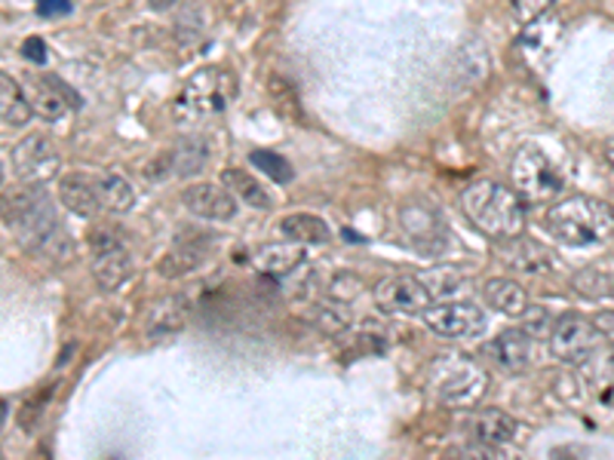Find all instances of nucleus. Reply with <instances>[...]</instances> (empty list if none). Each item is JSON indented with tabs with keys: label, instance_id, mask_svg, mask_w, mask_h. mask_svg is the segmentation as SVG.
I'll use <instances>...</instances> for the list:
<instances>
[{
	"label": "nucleus",
	"instance_id": "obj_1",
	"mask_svg": "<svg viewBox=\"0 0 614 460\" xmlns=\"http://www.w3.org/2000/svg\"><path fill=\"white\" fill-rule=\"evenodd\" d=\"M0 218L31 255L50 258V261L72 258L68 228L62 225V218L55 213V203L40 184L25 181L18 188L3 191V196H0Z\"/></svg>",
	"mask_w": 614,
	"mask_h": 460
},
{
	"label": "nucleus",
	"instance_id": "obj_2",
	"mask_svg": "<svg viewBox=\"0 0 614 460\" xmlns=\"http://www.w3.org/2000/svg\"><path fill=\"white\" fill-rule=\"evenodd\" d=\"M461 209L479 233L495 243L516 240L525 230V203L498 181H473L461 191Z\"/></svg>",
	"mask_w": 614,
	"mask_h": 460
},
{
	"label": "nucleus",
	"instance_id": "obj_3",
	"mask_svg": "<svg viewBox=\"0 0 614 460\" xmlns=\"http://www.w3.org/2000/svg\"><path fill=\"white\" fill-rule=\"evenodd\" d=\"M547 228L568 246H599L614 233V209L597 196H568L550 209Z\"/></svg>",
	"mask_w": 614,
	"mask_h": 460
},
{
	"label": "nucleus",
	"instance_id": "obj_4",
	"mask_svg": "<svg viewBox=\"0 0 614 460\" xmlns=\"http://www.w3.org/2000/svg\"><path fill=\"white\" fill-rule=\"evenodd\" d=\"M427 381H431L436 399L455 408H473L488 389L486 369L468 356H439L431 366Z\"/></svg>",
	"mask_w": 614,
	"mask_h": 460
},
{
	"label": "nucleus",
	"instance_id": "obj_5",
	"mask_svg": "<svg viewBox=\"0 0 614 460\" xmlns=\"http://www.w3.org/2000/svg\"><path fill=\"white\" fill-rule=\"evenodd\" d=\"M510 188L525 206H543L562 191V173L538 144H523L510 163Z\"/></svg>",
	"mask_w": 614,
	"mask_h": 460
},
{
	"label": "nucleus",
	"instance_id": "obj_6",
	"mask_svg": "<svg viewBox=\"0 0 614 460\" xmlns=\"http://www.w3.org/2000/svg\"><path fill=\"white\" fill-rule=\"evenodd\" d=\"M236 99V74L213 65V68H200L197 74L188 77V84L181 87V105L188 107L194 117L218 114Z\"/></svg>",
	"mask_w": 614,
	"mask_h": 460
},
{
	"label": "nucleus",
	"instance_id": "obj_7",
	"mask_svg": "<svg viewBox=\"0 0 614 460\" xmlns=\"http://www.w3.org/2000/svg\"><path fill=\"white\" fill-rule=\"evenodd\" d=\"M92 280L102 292H117L132 277V255L124 246V240L111 230H92Z\"/></svg>",
	"mask_w": 614,
	"mask_h": 460
},
{
	"label": "nucleus",
	"instance_id": "obj_8",
	"mask_svg": "<svg viewBox=\"0 0 614 460\" xmlns=\"http://www.w3.org/2000/svg\"><path fill=\"white\" fill-rule=\"evenodd\" d=\"M599 337L602 335L597 332L593 319L568 310V314L557 317V325H553V332H550L547 341H550V350H553L557 359L568 362V366H580V362H587L590 356L597 354Z\"/></svg>",
	"mask_w": 614,
	"mask_h": 460
},
{
	"label": "nucleus",
	"instance_id": "obj_9",
	"mask_svg": "<svg viewBox=\"0 0 614 460\" xmlns=\"http://www.w3.org/2000/svg\"><path fill=\"white\" fill-rule=\"evenodd\" d=\"M399 228L406 233V240L421 252V255H439L446 248V221L434 203L424 200H409L399 209Z\"/></svg>",
	"mask_w": 614,
	"mask_h": 460
},
{
	"label": "nucleus",
	"instance_id": "obj_10",
	"mask_svg": "<svg viewBox=\"0 0 614 460\" xmlns=\"http://www.w3.org/2000/svg\"><path fill=\"white\" fill-rule=\"evenodd\" d=\"M375 304L384 314H399V317H418L431 307V292L418 280V273H397L375 285Z\"/></svg>",
	"mask_w": 614,
	"mask_h": 460
},
{
	"label": "nucleus",
	"instance_id": "obj_11",
	"mask_svg": "<svg viewBox=\"0 0 614 460\" xmlns=\"http://www.w3.org/2000/svg\"><path fill=\"white\" fill-rule=\"evenodd\" d=\"M424 325L439 337H473L486 329V310L470 302H439L424 310Z\"/></svg>",
	"mask_w": 614,
	"mask_h": 460
},
{
	"label": "nucleus",
	"instance_id": "obj_12",
	"mask_svg": "<svg viewBox=\"0 0 614 460\" xmlns=\"http://www.w3.org/2000/svg\"><path fill=\"white\" fill-rule=\"evenodd\" d=\"M28 102H31L40 120L55 124L65 114H72V111L80 107V95L55 74H31L28 77Z\"/></svg>",
	"mask_w": 614,
	"mask_h": 460
},
{
	"label": "nucleus",
	"instance_id": "obj_13",
	"mask_svg": "<svg viewBox=\"0 0 614 460\" xmlns=\"http://www.w3.org/2000/svg\"><path fill=\"white\" fill-rule=\"evenodd\" d=\"M213 233L206 230H194L184 228L176 237L172 248L166 252V258L161 261V273L163 277H184V273H194L200 267L206 265L209 252H213Z\"/></svg>",
	"mask_w": 614,
	"mask_h": 460
},
{
	"label": "nucleus",
	"instance_id": "obj_14",
	"mask_svg": "<svg viewBox=\"0 0 614 460\" xmlns=\"http://www.w3.org/2000/svg\"><path fill=\"white\" fill-rule=\"evenodd\" d=\"M59 151L47 136H28L25 142L16 144L13 151V169L22 181L31 184H43L47 178H53L59 173Z\"/></svg>",
	"mask_w": 614,
	"mask_h": 460
},
{
	"label": "nucleus",
	"instance_id": "obj_15",
	"mask_svg": "<svg viewBox=\"0 0 614 460\" xmlns=\"http://www.w3.org/2000/svg\"><path fill=\"white\" fill-rule=\"evenodd\" d=\"M483 356L495 369L507 374H520L532 366V337L525 335L523 329H504L491 341H486Z\"/></svg>",
	"mask_w": 614,
	"mask_h": 460
},
{
	"label": "nucleus",
	"instance_id": "obj_16",
	"mask_svg": "<svg viewBox=\"0 0 614 460\" xmlns=\"http://www.w3.org/2000/svg\"><path fill=\"white\" fill-rule=\"evenodd\" d=\"M184 206H188V213L206 218V221H231L236 215V196L225 184L200 181L184 191Z\"/></svg>",
	"mask_w": 614,
	"mask_h": 460
},
{
	"label": "nucleus",
	"instance_id": "obj_17",
	"mask_svg": "<svg viewBox=\"0 0 614 460\" xmlns=\"http://www.w3.org/2000/svg\"><path fill=\"white\" fill-rule=\"evenodd\" d=\"M501 258L520 277H541V273H550L557 267V255L547 246H541L538 240H528L523 233L516 240H507V248Z\"/></svg>",
	"mask_w": 614,
	"mask_h": 460
},
{
	"label": "nucleus",
	"instance_id": "obj_18",
	"mask_svg": "<svg viewBox=\"0 0 614 460\" xmlns=\"http://www.w3.org/2000/svg\"><path fill=\"white\" fill-rule=\"evenodd\" d=\"M59 196L62 206L68 213L80 215V218H92L102 213V200H99V188H95V176L87 173H68L59 178Z\"/></svg>",
	"mask_w": 614,
	"mask_h": 460
},
{
	"label": "nucleus",
	"instance_id": "obj_19",
	"mask_svg": "<svg viewBox=\"0 0 614 460\" xmlns=\"http://www.w3.org/2000/svg\"><path fill=\"white\" fill-rule=\"evenodd\" d=\"M468 430L470 436H473V443L491 445V448L516 439V421L510 414H504V411H498V408H486V411L473 414Z\"/></svg>",
	"mask_w": 614,
	"mask_h": 460
},
{
	"label": "nucleus",
	"instance_id": "obj_20",
	"mask_svg": "<svg viewBox=\"0 0 614 460\" xmlns=\"http://www.w3.org/2000/svg\"><path fill=\"white\" fill-rule=\"evenodd\" d=\"M213 157V148L203 136H181L176 148L169 151V163H172V173L181 178H194L206 169V163Z\"/></svg>",
	"mask_w": 614,
	"mask_h": 460
},
{
	"label": "nucleus",
	"instance_id": "obj_21",
	"mask_svg": "<svg viewBox=\"0 0 614 460\" xmlns=\"http://www.w3.org/2000/svg\"><path fill=\"white\" fill-rule=\"evenodd\" d=\"M483 302H486L491 310L504 314V317H520L525 307H528V295H525V289L516 283V280L491 277V280H486V285H483Z\"/></svg>",
	"mask_w": 614,
	"mask_h": 460
},
{
	"label": "nucleus",
	"instance_id": "obj_22",
	"mask_svg": "<svg viewBox=\"0 0 614 460\" xmlns=\"http://www.w3.org/2000/svg\"><path fill=\"white\" fill-rule=\"evenodd\" d=\"M302 261H305V248H302V243H292V240L261 246L255 252V267L261 273H273V277H290Z\"/></svg>",
	"mask_w": 614,
	"mask_h": 460
},
{
	"label": "nucleus",
	"instance_id": "obj_23",
	"mask_svg": "<svg viewBox=\"0 0 614 460\" xmlns=\"http://www.w3.org/2000/svg\"><path fill=\"white\" fill-rule=\"evenodd\" d=\"M35 107L28 102L25 89L18 87L10 74L0 72V120L7 126H25L31 124Z\"/></svg>",
	"mask_w": 614,
	"mask_h": 460
},
{
	"label": "nucleus",
	"instance_id": "obj_24",
	"mask_svg": "<svg viewBox=\"0 0 614 460\" xmlns=\"http://www.w3.org/2000/svg\"><path fill=\"white\" fill-rule=\"evenodd\" d=\"M280 233L292 240V243H310V246H317V243H325L329 237H332V230L325 225L323 218H317V215H307V213H295V215H286L283 221H280Z\"/></svg>",
	"mask_w": 614,
	"mask_h": 460
},
{
	"label": "nucleus",
	"instance_id": "obj_25",
	"mask_svg": "<svg viewBox=\"0 0 614 460\" xmlns=\"http://www.w3.org/2000/svg\"><path fill=\"white\" fill-rule=\"evenodd\" d=\"M95 188H99V200H102V213H129L136 203V191L127 178L117 173H102L95 176Z\"/></svg>",
	"mask_w": 614,
	"mask_h": 460
},
{
	"label": "nucleus",
	"instance_id": "obj_26",
	"mask_svg": "<svg viewBox=\"0 0 614 460\" xmlns=\"http://www.w3.org/2000/svg\"><path fill=\"white\" fill-rule=\"evenodd\" d=\"M221 184H225L236 200H243L246 206H253V209H271L273 206L271 194L261 188V181L250 176V173H243V169H225V173H221Z\"/></svg>",
	"mask_w": 614,
	"mask_h": 460
},
{
	"label": "nucleus",
	"instance_id": "obj_27",
	"mask_svg": "<svg viewBox=\"0 0 614 460\" xmlns=\"http://www.w3.org/2000/svg\"><path fill=\"white\" fill-rule=\"evenodd\" d=\"M418 280L424 283L434 302H449L455 295H461L464 285H468V277L455 267H434L427 273H418Z\"/></svg>",
	"mask_w": 614,
	"mask_h": 460
},
{
	"label": "nucleus",
	"instance_id": "obj_28",
	"mask_svg": "<svg viewBox=\"0 0 614 460\" xmlns=\"http://www.w3.org/2000/svg\"><path fill=\"white\" fill-rule=\"evenodd\" d=\"M188 307H184V298L179 295H169V298H163L151 307V314H148V332L151 335H169V332H179L181 325H184V314Z\"/></svg>",
	"mask_w": 614,
	"mask_h": 460
},
{
	"label": "nucleus",
	"instance_id": "obj_29",
	"mask_svg": "<svg viewBox=\"0 0 614 460\" xmlns=\"http://www.w3.org/2000/svg\"><path fill=\"white\" fill-rule=\"evenodd\" d=\"M575 292H580L584 298H614V277L612 273H605V270H597V267H587V270H580L575 273Z\"/></svg>",
	"mask_w": 614,
	"mask_h": 460
},
{
	"label": "nucleus",
	"instance_id": "obj_30",
	"mask_svg": "<svg viewBox=\"0 0 614 460\" xmlns=\"http://www.w3.org/2000/svg\"><path fill=\"white\" fill-rule=\"evenodd\" d=\"M523 332L528 337H550L553 332V325H557V317H553V310H547L541 304H528L523 314Z\"/></svg>",
	"mask_w": 614,
	"mask_h": 460
},
{
	"label": "nucleus",
	"instance_id": "obj_31",
	"mask_svg": "<svg viewBox=\"0 0 614 460\" xmlns=\"http://www.w3.org/2000/svg\"><path fill=\"white\" fill-rule=\"evenodd\" d=\"M261 169V173H268V176L273 178V181H292L295 178V173H292V166L286 163V159L280 157V154H271V151H253V157H250Z\"/></svg>",
	"mask_w": 614,
	"mask_h": 460
},
{
	"label": "nucleus",
	"instance_id": "obj_32",
	"mask_svg": "<svg viewBox=\"0 0 614 460\" xmlns=\"http://www.w3.org/2000/svg\"><path fill=\"white\" fill-rule=\"evenodd\" d=\"M310 317L317 325H323L325 332H342L344 325H347V317L342 314V307H329V304H314L310 307Z\"/></svg>",
	"mask_w": 614,
	"mask_h": 460
},
{
	"label": "nucleus",
	"instance_id": "obj_33",
	"mask_svg": "<svg viewBox=\"0 0 614 460\" xmlns=\"http://www.w3.org/2000/svg\"><path fill=\"white\" fill-rule=\"evenodd\" d=\"M271 95L273 102H277V107L286 114V107L292 111V117H298V102H295V95H292V87L286 84V80H280V77H273L271 80Z\"/></svg>",
	"mask_w": 614,
	"mask_h": 460
},
{
	"label": "nucleus",
	"instance_id": "obj_34",
	"mask_svg": "<svg viewBox=\"0 0 614 460\" xmlns=\"http://www.w3.org/2000/svg\"><path fill=\"white\" fill-rule=\"evenodd\" d=\"M553 0H513V13L523 18V22H532V18L543 16L550 10Z\"/></svg>",
	"mask_w": 614,
	"mask_h": 460
},
{
	"label": "nucleus",
	"instance_id": "obj_35",
	"mask_svg": "<svg viewBox=\"0 0 614 460\" xmlns=\"http://www.w3.org/2000/svg\"><path fill=\"white\" fill-rule=\"evenodd\" d=\"M593 325H597L599 335L609 337V341H614V310H602V314L593 319Z\"/></svg>",
	"mask_w": 614,
	"mask_h": 460
},
{
	"label": "nucleus",
	"instance_id": "obj_36",
	"mask_svg": "<svg viewBox=\"0 0 614 460\" xmlns=\"http://www.w3.org/2000/svg\"><path fill=\"white\" fill-rule=\"evenodd\" d=\"M40 13L43 16H55V13H65L68 10V0H37Z\"/></svg>",
	"mask_w": 614,
	"mask_h": 460
},
{
	"label": "nucleus",
	"instance_id": "obj_37",
	"mask_svg": "<svg viewBox=\"0 0 614 460\" xmlns=\"http://www.w3.org/2000/svg\"><path fill=\"white\" fill-rule=\"evenodd\" d=\"M179 0H148V7L154 10V13H166V10H172Z\"/></svg>",
	"mask_w": 614,
	"mask_h": 460
},
{
	"label": "nucleus",
	"instance_id": "obj_38",
	"mask_svg": "<svg viewBox=\"0 0 614 460\" xmlns=\"http://www.w3.org/2000/svg\"><path fill=\"white\" fill-rule=\"evenodd\" d=\"M25 53H28V55H37V59H43V43H40L37 37H31V43L25 47Z\"/></svg>",
	"mask_w": 614,
	"mask_h": 460
},
{
	"label": "nucleus",
	"instance_id": "obj_39",
	"mask_svg": "<svg viewBox=\"0 0 614 460\" xmlns=\"http://www.w3.org/2000/svg\"><path fill=\"white\" fill-rule=\"evenodd\" d=\"M3 421H7V403L0 399V426H3Z\"/></svg>",
	"mask_w": 614,
	"mask_h": 460
},
{
	"label": "nucleus",
	"instance_id": "obj_40",
	"mask_svg": "<svg viewBox=\"0 0 614 460\" xmlns=\"http://www.w3.org/2000/svg\"><path fill=\"white\" fill-rule=\"evenodd\" d=\"M609 159H612V166H614V142L609 144Z\"/></svg>",
	"mask_w": 614,
	"mask_h": 460
},
{
	"label": "nucleus",
	"instance_id": "obj_41",
	"mask_svg": "<svg viewBox=\"0 0 614 460\" xmlns=\"http://www.w3.org/2000/svg\"><path fill=\"white\" fill-rule=\"evenodd\" d=\"M609 362H612V369H614V350H612V359H609Z\"/></svg>",
	"mask_w": 614,
	"mask_h": 460
}]
</instances>
